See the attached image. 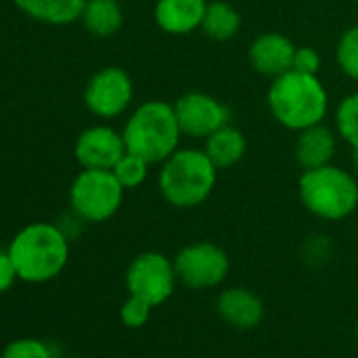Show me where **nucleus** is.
Masks as SVG:
<instances>
[{"mask_svg":"<svg viewBox=\"0 0 358 358\" xmlns=\"http://www.w3.org/2000/svg\"><path fill=\"white\" fill-rule=\"evenodd\" d=\"M9 255L20 280L41 285L64 272L70 259V238L57 224L36 222L15 234Z\"/></svg>","mask_w":358,"mask_h":358,"instance_id":"f257e3e1","label":"nucleus"},{"mask_svg":"<svg viewBox=\"0 0 358 358\" xmlns=\"http://www.w3.org/2000/svg\"><path fill=\"white\" fill-rule=\"evenodd\" d=\"M268 108L278 124L299 133L324 120L329 112V95L318 76L289 70L272 78Z\"/></svg>","mask_w":358,"mask_h":358,"instance_id":"f03ea898","label":"nucleus"},{"mask_svg":"<svg viewBox=\"0 0 358 358\" xmlns=\"http://www.w3.org/2000/svg\"><path fill=\"white\" fill-rule=\"evenodd\" d=\"M217 166L201 148H177L158 175L162 199L175 209H194L203 205L217 182Z\"/></svg>","mask_w":358,"mask_h":358,"instance_id":"7ed1b4c3","label":"nucleus"},{"mask_svg":"<svg viewBox=\"0 0 358 358\" xmlns=\"http://www.w3.org/2000/svg\"><path fill=\"white\" fill-rule=\"evenodd\" d=\"M175 106L162 99H150L135 108L122 129L127 152L145 158L150 164H162L182 139Z\"/></svg>","mask_w":358,"mask_h":358,"instance_id":"20e7f679","label":"nucleus"},{"mask_svg":"<svg viewBox=\"0 0 358 358\" xmlns=\"http://www.w3.org/2000/svg\"><path fill=\"white\" fill-rule=\"evenodd\" d=\"M297 192L301 205L324 222H341L358 209L356 177L335 164L303 171Z\"/></svg>","mask_w":358,"mask_h":358,"instance_id":"39448f33","label":"nucleus"},{"mask_svg":"<svg viewBox=\"0 0 358 358\" xmlns=\"http://www.w3.org/2000/svg\"><path fill=\"white\" fill-rule=\"evenodd\" d=\"M124 199V188L108 169H83L70 186V207L85 224L112 220Z\"/></svg>","mask_w":358,"mask_h":358,"instance_id":"423d86ee","label":"nucleus"},{"mask_svg":"<svg viewBox=\"0 0 358 358\" xmlns=\"http://www.w3.org/2000/svg\"><path fill=\"white\" fill-rule=\"evenodd\" d=\"M124 280L129 295L148 301L152 308H158L164 301H169L179 282L173 259L158 251L139 253L129 264Z\"/></svg>","mask_w":358,"mask_h":358,"instance_id":"0eeeda50","label":"nucleus"},{"mask_svg":"<svg viewBox=\"0 0 358 358\" xmlns=\"http://www.w3.org/2000/svg\"><path fill=\"white\" fill-rule=\"evenodd\" d=\"M177 278L188 289H215L230 272V259L226 251L207 241L190 243L173 257Z\"/></svg>","mask_w":358,"mask_h":358,"instance_id":"6e6552de","label":"nucleus"},{"mask_svg":"<svg viewBox=\"0 0 358 358\" xmlns=\"http://www.w3.org/2000/svg\"><path fill=\"white\" fill-rule=\"evenodd\" d=\"M133 101V80L127 70L108 66L95 72L85 87V106L97 118H118Z\"/></svg>","mask_w":358,"mask_h":358,"instance_id":"1a4fd4ad","label":"nucleus"},{"mask_svg":"<svg viewBox=\"0 0 358 358\" xmlns=\"http://www.w3.org/2000/svg\"><path fill=\"white\" fill-rule=\"evenodd\" d=\"M173 106L179 129L192 139H207L217 129L230 124L228 106L203 91H190L179 97Z\"/></svg>","mask_w":358,"mask_h":358,"instance_id":"9d476101","label":"nucleus"},{"mask_svg":"<svg viewBox=\"0 0 358 358\" xmlns=\"http://www.w3.org/2000/svg\"><path fill=\"white\" fill-rule=\"evenodd\" d=\"M124 152L127 145L122 133L106 124H95L85 129L74 143V156L83 169L112 171L114 164L124 156Z\"/></svg>","mask_w":358,"mask_h":358,"instance_id":"9b49d317","label":"nucleus"},{"mask_svg":"<svg viewBox=\"0 0 358 358\" xmlns=\"http://www.w3.org/2000/svg\"><path fill=\"white\" fill-rule=\"evenodd\" d=\"M295 45L280 32H264L249 47V64L255 72L276 78L293 68Z\"/></svg>","mask_w":358,"mask_h":358,"instance_id":"f8f14e48","label":"nucleus"},{"mask_svg":"<svg viewBox=\"0 0 358 358\" xmlns=\"http://www.w3.org/2000/svg\"><path fill=\"white\" fill-rule=\"evenodd\" d=\"M207 5V0H158L154 22L166 34L184 36L203 26Z\"/></svg>","mask_w":358,"mask_h":358,"instance_id":"ddd939ff","label":"nucleus"},{"mask_svg":"<svg viewBox=\"0 0 358 358\" xmlns=\"http://www.w3.org/2000/svg\"><path fill=\"white\" fill-rule=\"evenodd\" d=\"M217 314L234 329H255L264 318V301L251 289L228 287L217 297Z\"/></svg>","mask_w":358,"mask_h":358,"instance_id":"4468645a","label":"nucleus"},{"mask_svg":"<svg viewBox=\"0 0 358 358\" xmlns=\"http://www.w3.org/2000/svg\"><path fill=\"white\" fill-rule=\"evenodd\" d=\"M335 152H337V135L322 122L297 133L295 160L303 171L331 164Z\"/></svg>","mask_w":358,"mask_h":358,"instance_id":"2eb2a0df","label":"nucleus"},{"mask_svg":"<svg viewBox=\"0 0 358 358\" xmlns=\"http://www.w3.org/2000/svg\"><path fill=\"white\" fill-rule=\"evenodd\" d=\"M28 17L49 26H70L80 20L87 0H15Z\"/></svg>","mask_w":358,"mask_h":358,"instance_id":"dca6fc26","label":"nucleus"},{"mask_svg":"<svg viewBox=\"0 0 358 358\" xmlns=\"http://www.w3.org/2000/svg\"><path fill=\"white\" fill-rule=\"evenodd\" d=\"M203 150L207 152L211 162L222 171V169H230L243 160V156L247 154V139H245L243 131H238L232 124H226L205 139Z\"/></svg>","mask_w":358,"mask_h":358,"instance_id":"f3484780","label":"nucleus"},{"mask_svg":"<svg viewBox=\"0 0 358 358\" xmlns=\"http://www.w3.org/2000/svg\"><path fill=\"white\" fill-rule=\"evenodd\" d=\"M80 22L91 36L110 38L122 28L124 15L118 0H87Z\"/></svg>","mask_w":358,"mask_h":358,"instance_id":"a211bd4d","label":"nucleus"},{"mask_svg":"<svg viewBox=\"0 0 358 358\" xmlns=\"http://www.w3.org/2000/svg\"><path fill=\"white\" fill-rule=\"evenodd\" d=\"M241 24H243L241 13L230 3H224V0H213V3L207 5V13H205L201 30L211 41L228 43L238 34Z\"/></svg>","mask_w":358,"mask_h":358,"instance_id":"6ab92c4d","label":"nucleus"},{"mask_svg":"<svg viewBox=\"0 0 358 358\" xmlns=\"http://www.w3.org/2000/svg\"><path fill=\"white\" fill-rule=\"evenodd\" d=\"M335 129L339 137L354 148H358V91L345 95L335 110Z\"/></svg>","mask_w":358,"mask_h":358,"instance_id":"aec40b11","label":"nucleus"},{"mask_svg":"<svg viewBox=\"0 0 358 358\" xmlns=\"http://www.w3.org/2000/svg\"><path fill=\"white\" fill-rule=\"evenodd\" d=\"M148 169L150 162L133 152H124V156L114 164L112 173L116 175V179L122 184L124 190H133L139 188L145 179H148Z\"/></svg>","mask_w":358,"mask_h":358,"instance_id":"412c9836","label":"nucleus"},{"mask_svg":"<svg viewBox=\"0 0 358 358\" xmlns=\"http://www.w3.org/2000/svg\"><path fill=\"white\" fill-rule=\"evenodd\" d=\"M335 59L339 64V70L358 83V24L348 28L339 43H337V51H335Z\"/></svg>","mask_w":358,"mask_h":358,"instance_id":"4be33fe9","label":"nucleus"},{"mask_svg":"<svg viewBox=\"0 0 358 358\" xmlns=\"http://www.w3.org/2000/svg\"><path fill=\"white\" fill-rule=\"evenodd\" d=\"M0 358H55L51 345L36 337H22L5 345Z\"/></svg>","mask_w":358,"mask_h":358,"instance_id":"5701e85b","label":"nucleus"},{"mask_svg":"<svg viewBox=\"0 0 358 358\" xmlns=\"http://www.w3.org/2000/svg\"><path fill=\"white\" fill-rule=\"evenodd\" d=\"M152 316V306L135 295H129V299L120 306V320L129 329L143 327Z\"/></svg>","mask_w":358,"mask_h":358,"instance_id":"b1692460","label":"nucleus"},{"mask_svg":"<svg viewBox=\"0 0 358 358\" xmlns=\"http://www.w3.org/2000/svg\"><path fill=\"white\" fill-rule=\"evenodd\" d=\"M320 66H322V59H320V53L316 49H312V47H297L295 49V57H293V68L291 70L318 76Z\"/></svg>","mask_w":358,"mask_h":358,"instance_id":"393cba45","label":"nucleus"},{"mask_svg":"<svg viewBox=\"0 0 358 358\" xmlns=\"http://www.w3.org/2000/svg\"><path fill=\"white\" fill-rule=\"evenodd\" d=\"M17 278L20 276L9 255V249H0V293H7L15 285Z\"/></svg>","mask_w":358,"mask_h":358,"instance_id":"a878e982","label":"nucleus"},{"mask_svg":"<svg viewBox=\"0 0 358 358\" xmlns=\"http://www.w3.org/2000/svg\"><path fill=\"white\" fill-rule=\"evenodd\" d=\"M354 156H352V162H354V171H356V175H358V148H354V152H352Z\"/></svg>","mask_w":358,"mask_h":358,"instance_id":"bb28decb","label":"nucleus"},{"mask_svg":"<svg viewBox=\"0 0 358 358\" xmlns=\"http://www.w3.org/2000/svg\"><path fill=\"white\" fill-rule=\"evenodd\" d=\"M356 337H358V324H356Z\"/></svg>","mask_w":358,"mask_h":358,"instance_id":"cd10ccee","label":"nucleus"},{"mask_svg":"<svg viewBox=\"0 0 358 358\" xmlns=\"http://www.w3.org/2000/svg\"><path fill=\"white\" fill-rule=\"evenodd\" d=\"M356 3H358V0H356Z\"/></svg>","mask_w":358,"mask_h":358,"instance_id":"c85d7f7f","label":"nucleus"}]
</instances>
